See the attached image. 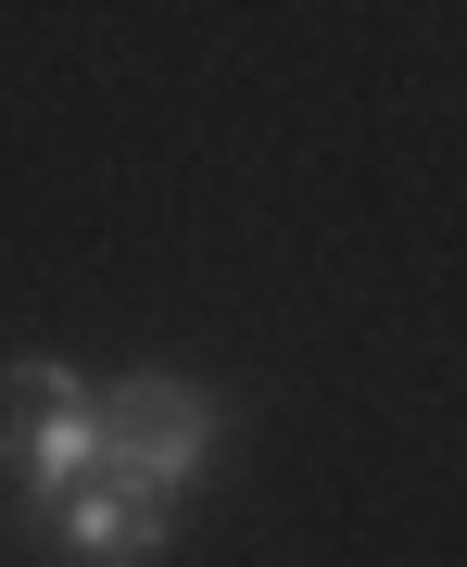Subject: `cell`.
I'll return each mask as SVG.
<instances>
[{"instance_id": "1", "label": "cell", "mask_w": 467, "mask_h": 567, "mask_svg": "<svg viewBox=\"0 0 467 567\" xmlns=\"http://www.w3.org/2000/svg\"><path fill=\"white\" fill-rule=\"evenodd\" d=\"M89 404H102V480H140L164 505H190V492L215 480V454H227V391L190 379V365L89 379Z\"/></svg>"}, {"instance_id": "2", "label": "cell", "mask_w": 467, "mask_h": 567, "mask_svg": "<svg viewBox=\"0 0 467 567\" xmlns=\"http://www.w3.org/2000/svg\"><path fill=\"white\" fill-rule=\"evenodd\" d=\"M77 480H102V404H89V379L63 353H0V492H13V543Z\"/></svg>"}, {"instance_id": "3", "label": "cell", "mask_w": 467, "mask_h": 567, "mask_svg": "<svg viewBox=\"0 0 467 567\" xmlns=\"http://www.w3.org/2000/svg\"><path fill=\"white\" fill-rule=\"evenodd\" d=\"M177 529H190V505H164V492H140V480H77L39 529H26V555H63V567H164Z\"/></svg>"}]
</instances>
